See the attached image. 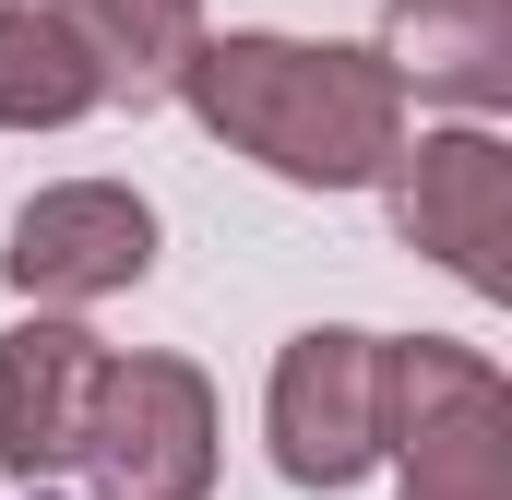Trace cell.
Masks as SVG:
<instances>
[{
  "instance_id": "1",
  "label": "cell",
  "mask_w": 512,
  "mask_h": 500,
  "mask_svg": "<svg viewBox=\"0 0 512 500\" xmlns=\"http://www.w3.org/2000/svg\"><path fill=\"white\" fill-rule=\"evenodd\" d=\"M179 96L227 155L274 167L286 191H370L405 143V84L382 72V48L334 36H191Z\"/></svg>"
},
{
  "instance_id": "2",
  "label": "cell",
  "mask_w": 512,
  "mask_h": 500,
  "mask_svg": "<svg viewBox=\"0 0 512 500\" xmlns=\"http://www.w3.org/2000/svg\"><path fill=\"white\" fill-rule=\"evenodd\" d=\"M382 453L405 500H512V393L453 334H382Z\"/></svg>"
},
{
  "instance_id": "3",
  "label": "cell",
  "mask_w": 512,
  "mask_h": 500,
  "mask_svg": "<svg viewBox=\"0 0 512 500\" xmlns=\"http://www.w3.org/2000/svg\"><path fill=\"white\" fill-rule=\"evenodd\" d=\"M96 500H203L215 489V381L191 358H108L84 453Z\"/></svg>"
},
{
  "instance_id": "4",
  "label": "cell",
  "mask_w": 512,
  "mask_h": 500,
  "mask_svg": "<svg viewBox=\"0 0 512 500\" xmlns=\"http://www.w3.org/2000/svg\"><path fill=\"white\" fill-rule=\"evenodd\" d=\"M382 179H393L405 250H429L477 298H512V143L501 131H477V120L417 131V143H393Z\"/></svg>"
},
{
  "instance_id": "5",
  "label": "cell",
  "mask_w": 512,
  "mask_h": 500,
  "mask_svg": "<svg viewBox=\"0 0 512 500\" xmlns=\"http://www.w3.org/2000/svg\"><path fill=\"white\" fill-rule=\"evenodd\" d=\"M262 429H274L286 489H358V477L382 465V334L310 322V334L274 358Z\"/></svg>"
},
{
  "instance_id": "6",
  "label": "cell",
  "mask_w": 512,
  "mask_h": 500,
  "mask_svg": "<svg viewBox=\"0 0 512 500\" xmlns=\"http://www.w3.org/2000/svg\"><path fill=\"white\" fill-rule=\"evenodd\" d=\"M0 274L36 310H96V298H120V286L155 274V203L120 191V179H60V191H36L12 215Z\"/></svg>"
},
{
  "instance_id": "7",
  "label": "cell",
  "mask_w": 512,
  "mask_h": 500,
  "mask_svg": "<svg viewBox=\"0 0 512 500\" xmlns=\"http://www.w3.org/2000/svg\"><path fill=\"white\" fill-rule=\"evenodd\" d=\"M96 381H108V346L72 310H36V322L0 334V465L24 489H60L72 477L84 417H96Z\"/></svg>"
},
{
  "instance_id": "8",
  "label": "cell",
  "mask_w": 512,
  "mask_h": 500,
  "mask_svg": "<svg viewBox=\"0 0 512 500\" xmlns=\"http://www.w3.org/2000/svg\"><path fill=\"white\" fill-rule=\"evenodd\" d=\"M382 72L465 120L512 108V0H382Z\"/></svg>"
},
{
  "instance_id": "9",
  "label": "cell",
  "mask_w": 512,
  "mask_h": 500,
  "mask_svg": "<svg viewBox=\"0 0 512 500\" xmlns=\"http://www.w3.org/2000/svg\"><path fill=\"white\" fill-rule=\"evenodd\" d=\"M48 12L72 24V48L96 60V84L131 96V108L179 96V60L203 36V0H48Z\"/></svg>"
},
{
  "instance_id": "10",
  "label": "cell",
  "mask_w": 512,
  "mask_h": 500,
  "mask_svg": "<svg viewBox=\"0 0 512 500\" xmlns=\"http://www.w3.org/2000/svg\"><path fill=\"white\" fill-rule=\"evenodd\" d=\"M84 108H108V84L72 24L48 0H0V131H72Z\"/></svg>"
},
{
  "instance_id": "11",
  "label": "cell",
  "mask_w": 512,
  "mask_h": 500,
  "mask_svg": "<svg viewBox=\"0 0 512 500\" xmlns=\"http://www.w3.org/2000/svg\"><path fill=\"white\" fill-rule=\"evenodd\" d=\"M24 500H60V489H24Z\"/></svg>"
}]
</instances>
